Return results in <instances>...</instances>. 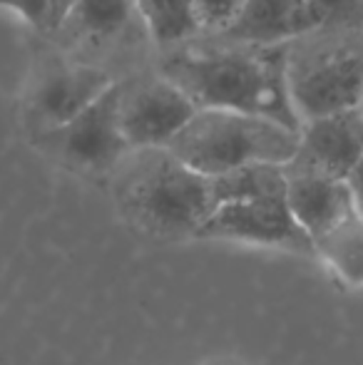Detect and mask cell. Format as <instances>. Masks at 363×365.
Instances as JSON below:
<instances>
[{"instance_id": "obj_1", "label": "cell", "mask_w": 363, "mask_h": 365, "mask_svg": "<svg viewBox=\"0 0 363 365\" xmlns=\"http://www.w3.org/2000/svg\"><path fill=\"white\" fill-rule=\"evenodd\" d=\"M160 77L180 87L197 110L259 115L301 132L286 85V45H244L214 38L162 53Z\"/></svg>"}, {"instance_id": "obj_2", "label": "cell", "mask_w": 363, "mask_h": 365, "mask_svg": "<svg viewBox=\"0 0 363 365\" xmlns=\"http://www.w3.org/2000/svg\"><path fill=\"white\" fill-rule=\"evenodd\" d=\"M112 174L122 214L157 239H194L214 212L209 177L189 169L170 149H135Z\"/></svg>"}, {"instance_id": "obj_3", "label": "cell", "mask_w": 363, "mask_h": 365, "mask_svg": "<svg viewBox=\"0 0 363 365\" xmlns=\"http://www.w3.org/2000/svg\"><path fill=\"white\" fill-rule=\"evenodd\" d=\"M291 107L306 120L359 110L363 102V28L314 30L286 45Z\"/></svg>"}, {"instance_id": "obj_4", "label": "cell", "mask_w": 363, "mask_h": 365, "mask_svg": "<svg viewBox=\"0 0 363 365\" xmlns=\"http://www.w3.org/2000/svg\"><path fill=\"white\" fill-rule=\"evenodd\" d=\"M299 147V132L259 115L227 110H197L167 147L202 177L237 172L254 164H289Z\"/></svg>"}, {"instance_id": "obj_5", "label": "cell", "mask_w": 363, "mask_h": 365, "mask_svg": "<svg viewBox=\"0 0 363 365\" xmlns=\"http://www.w3.org/2000/svg\"><path fill=\"white\" fill-rule=\"evenodd\" d=\"M120 87L117 80L97 102L80 112L73 122L53 132H45L43 145L50 154L85 174L115 172L130 154L120 127Z\"/></svg>"}, {"instance_id": "obj_6", "label": "cell", "mask_w": 363, "mask_h": 365, "mask_svg": "<svg viewBox=\"0 0 363 365\" xmlns=\"http://www.w3.org/2000/svg\"><path fill=\"white\" fill-rule=\"evenodd\" d=\"M194 115V102L165 77L122 80L120 127L130 152L167 149Z\"/></svg>"}, {"instance_id": "obj_7", "label": "cell", "mask_w": 363, "mask_h": 365, "mask_svg": "<svg viewBox=\"0 0 363 365\" xmlns=\"http://www.w3.org/2000/svg\"><path fill=\"white\" fill-rule=\"evenodd\" d=\"M197 241L254 246L296 256H314V244L291 217L284 199L239 202L217 207L199 226Z\"/></svg>"}, {"instance_id": "obj_8", "label": "cell", "mask_w": 363, "mask_h": 365, "mask_svg": "<svg viewBox=\"0 0 363 365\" xmlns=\"http://www.w3.org/2000/svg\"><path fill=\"white\" fill-rule=\"evenodd\" d=\"M363 159V117L359 110L306 120L289 167L346 182Z\"/></svg>"}, {"instance_id": "obj_9", "label": "cell", "mask_w": 363, "mask_h": 365, "mask_svg": "<svg viewBox=\"0 0 363 365\" xmlns=\"http://www.w3.org/2000/svg\"><path fill=\"white\" fill-rule=\"evenodd\" d=\"M117 77L95 65H58L38 80L30 92V115L40 125V135L73 122L92 102H97Z\"/></svg>"}, {"instance_id": "obj_10", "label": "cell", "mask_w": 363, "mask_h": 365, "mask_svg": "<svg viewBox=\"0 0 363 365\" xmlns=\"http://www.w3.org/2000/svg\"><path fill=\"white\" fill-rule=\"evenodd\" d=\"M284 202L294 221L301 226V231L311 239V244L329 229H334L336 224H341L346 217L359 212L349 192V184L341 182V179L296 169L289 167V164H284Z\"/></svg>"}, {"instance_id": "obj_11", "label": "cell", "mask_w": 363, "mask_h": 365, "mask_svg": "<svg viewBox=\"0 0 363 365\" xmlns=\"http://www.w3.org/2000/svg\"><path fill=\"white\" fill-rule=\"evenodd\" d=\"M311 33L304 0H244L239 20L224 40L244 45H289L291 40Z\"/></svg>"}, {"instance_id": "obj_12", "label": "cell", "mask_w": 363, "mask_h": 365, "mask_svg": "<svg viewBox=\"0 0 363 365\" xmlns=\"http://www.w3.org/2000/svg\"><path fill=\"white\" fill-rule=\"evenodd\" d=\"M314 256L339 284L363 289V214L354 212L314 241Z\"/></svg>"}, {"instance_id": "obj_13", "label": "cell", "mask_w": 363, "mask_h": 365, "mask_svg": "<svg viewBox=\"0 0 363 365\" xmlns=\"http://www.w3.org/2000/svg\"><path fill=\"white\" fill-rule=\"evenodd\" d=\"M135 20L142 23L132 0H75L63 28L92 43H107L122 38Z\"/></svg>"}, {"instance_id": "obj_14", "label": "cell", "mask_w": 363, "mask_h": 365, "mask_svg": "<svg viewBox=\"0 0 363 365\" xmlns=\"http://www.w3.org/2000/svg\"><path fill=\"white\" fill-rule=\"evenodd\" d=\"M209 182H212L214 209L224 204L284 199L286 194V174L279 164H254L237 172L209 177Z\"/></svg>"}, {"instance_id": "obj_15", "label": "cell", "mask_w": 363, "mask_h": 365, "mask_svg": "<svg viewBox=\"0 0 363 365\" xmlns=\"http://www.w3.org/2000/svg\"><path fill=\"white\" fill-rule=\"evenodd\" d=\"M145 33L165 53L199 38L192 15V0H132Z\"/></svg>"}, {"instance_id": "obj_16", "label": "cell", "mask_w": 363, "mask_h": 365, "mask_svg": "<svg viewBox=\"0 0 363 365\" xmlns=\"http://www.w3.org/2000/svg\"><path fill=\"white\" fill-rule=\"evenodd\" d=\"M73 3L75 0H0V10L13 13L38 33H58Z\"/></svg>"}, {"instance_id": "obj_17", "label": "cell", "mask_w": 363, "mask_h": 365, "mask_svg": "<svg viewBox=\"0 0 363 365\" xmlns=\"http://www.w3.org/2000/svg\"><path fill=\"white\" fill-rule=\"evenodd\" d=\"M314 30H361L363 0H304Z\"/></svg>"}, {"instance_id": "obj_18", "label": "cell", "mask_w": 363, "mask_h": 365, "mask_svg": "<svg viewBox=\"0 0 363 365\" xmlns=\"http://www.w3.org/2000/svg\"><path fill=\"white\" fill-rule=\"evenodd\" d=\"M244 8V0H192V15L199 35L222 38L232 30Z\"/></svg>"}, {"instance_id": "obj_19", "label": "cell", "mask_w": 363, "mask_h": 365, "mask_svg": "<svg viewBox=\"0 0 363 365\" xmlns=\"http://www.w3.org/2000/svg\"><path fill=\"white\" fill-rule=\"evenodd\" d=\"M346 184H349V192L351 197H354V204L356 209L363 214V159L359 164H356V169L349 174V179H346Z\"/></svg>"}, {"instance_id": "obj_20", "label": "cell", "mask_w": 363, "mask_h": 365, "mask_svg": "<svg viewBox=\"0 0 363 365\" xmlns=\"http://www.w3.org/2000/svg\"><path fill=\"white\" fill-rule=\"evenodd\" d=\"M204 365H239V363H234V361H209Z\"/></svg>"}, {"instance_id": "obj_21", "label": "cell", "mask_w": 363, "mask_h": 365, "mask_svg": "<svg viewBox=\"0 0 363 365\" xmlns=\"http://www.w3.org/2000/svg\"><path fill=\"white\" fill-rule=\"evenodd\" d=\"M359 115L363 117V102H361V105H359Z\"/></svg>"}]
</instances>
